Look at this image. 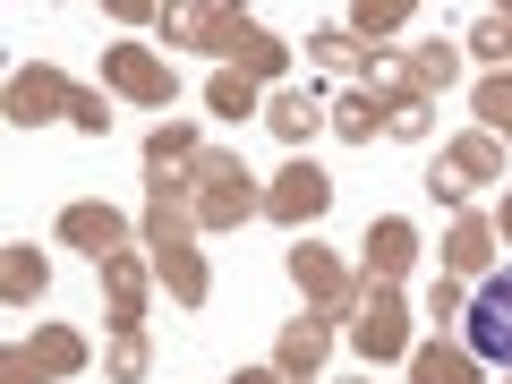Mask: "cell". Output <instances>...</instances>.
Segmentation results:
<instances>
[{"label":"cell","mask_w":512,"mask_h":384,"mask_svg":"<svg viewBox=\"0 0 512 384\" xmlns=\"http://www.w3.org/2000/svg\"><path fill=\"white\" fill-rule=\"evenodd\" d=\"M163 43H197V52H214L222 69H239V77H282V69H291V43L265 35V26L239 18V9H222V0L163 9Z\"/></svg>","instance_id":"cell-1"},{"label":"cell","mask_w":512,"mask_h":384,"mask_svg":"<svg viewBox=\"0 0 512 384\" xmlns=\"http://www.w3.org/2000/svg\"><path fill=\"white\" fill-rule=\"evenodd\" d=\"M188 180V205H197V231H239L248 214H265V188H256V171L239 163V154L205 146L197 163L180 171Z\"/></svg>","instance_id":"cell-2"},{"label":"cell","mask_w":512,"mask_h":384,"mask_svg":"<svg viewBox=\"0 0 512 384\" xmlns=\"http://www.w3.org/2000/svg\"><path fill=\"white\" fill-rule=\"evenodd\" d=\"M504 180V146H495L487 128H470V137H453V146L436 154V171H427V197L444 205V214H470V188Z\"/></svg>","instance_id":"cell-3"},{"label":"cell","mask_w":512,"mask_h":384,"mask_svg":"<svg viewBox=\"0 0 512 384\" xmlns=\"http://www.w3.org/2000/svg\"><path fill=\"white\" fill-rule=\"evenodd\" d=\"M350 350H359L367 367L384 359H410V308L393 282H359V308H350Z\"/></svg>","instance_id":"cell-4"},{"label":"cell","mask_w":512,"mask_h":384,"mask_svg":"<svg viewBox=\"0 0 512 384\" xmlns=\"http://www.w3.org/2000/svg\"><path fill=\"white\" fill-rule=\"evenodd\" d=\"M461 342L478 350V367H504L512 376V265L478 282V299L461 308Z\"/></svg>","instance_id":"cell-5"},{"label":"cell","mask_w":512,"mask_h":384,"mask_svg":"<svg viewBox=\"0 0 512 384\" xmlns=\"http://www.w3.org/2000/svg\"><path fill=\"white\" fill-rule=\"evenodd\" d=\"M325 205H333V180L308 154H291V163L274 171V188H265V222H282V231H299V239H308V222L325 214Z\"/></svg>","instance_id":"cell-6"},{"label":"cell","mask_w":512,"mask_h":384,"mask_svg":"<svg viewBox=\"0 0 512 384\" xmlns=\"http://www.w3.org/2000/svg\"><path fill=\"white\" fill-rule=\"evenodd\" d=\"M103 86L128 94V103H154V111H163L171 94H180V77H171V60L146 52V43H111V52H103Z\"/></svg>","instance_id":"cell-7"},{"label":"cell","mask_w":512,"mask_h":384,"mask_svg":"<svg viewBox=\"0 0 512 384\" xmlns=\"http://www.w3.org/2000/svg\"><path fill=\"white\" fill-rule=\"evenodd\" d=\"M282 265H291V282H299V299H308V308H325V316H350V308H359V282L342 274V256H333V248L299 239Z\"/></svg>","instance_id":"cell-8"},{"label":"cell","mask_w":512,"mask_h":384,"mask_svg":"<svg viewBox=\"0 0 512 384\" xmlns=\"http://www.w3.org/2000/svg\"><path fill=\"white\" fill-rule=\"evenodd\" d=\"M69 111H77V86L60 69L35 60V69L9 77V128H43V120H69Z\"/></svg>","instance_id":"cell-9"},{"label":"cell","mask_w":512,"mask_h":384,"mask_svg":"<svg viewBox=\"0 0 512 384\" xmlns=\"http://www.w3.org/2000/svg\"><path fill=\"white\" fill-rule=\"evenodd\" d=\"M146 248H197V205H188V180H146Z\"/></svg>","instance_id":"cell-10"},{"label":"cell","mask_w":512,"mask_h":384,"mask_svg":"<svg viewBox=\"0 0 512 384\" xmlns=\"http://www.w3.org/2000/svg\"><path fill=\"white\" fill-rule=\"evenodd\" d=\"M146 282H154V256H137V248H120L103 265V299H111L103 325L111 333H146Z\"/></svg>","instance_id":"cell-11"},{"label":"cell","mask_w":512,"mask_h":384,"mask_svg":"<svg viewBox=\"0 0 512 384\" xmlns=\"http://www.w3.org/2000/svg\"><path fill=\"white\" fill-rule=\"evenodd\" d=\"M444 274L453 282H487L495 274V214H453L444 222Z\"/></svg>","instance_id":"cell-12"},{"label":"cell","mask_w":512,"mask_h":384,"mask_svg":"<svg viewBox=\"0 0 512 384\" xmlns=\"http://www.w3.org/2000/svg\"><path fill=\"white\" fill-rule=\"evenodd\" d=\"M60 239H69V248H86L94 265H111V256L128 248V214H120V205H103V197H86V205H69V214H60Z\"/></svg>","instance_id":"cell-13"},{"label":"cell","mask_w":512,"mask_h":384,"mask_svg":"<svg viewBox=\"0 0 512 384\" xmlns=\"http://www.w3.org/2000/svg\"><path fill=\"white\" fill-rule=\"evenodd\" d=\"M325 350H333V316H325V308H308V316H291V325H282L274 367H282L291 384H308L316 367H325Z\"/></svg>","instance_id":"cell-14"},{"label":"cell","mask_w":512,"mask_h":384,"mask_svg":"<svg viewBox=\"0 0 512 384\" xmlns=\"http://www.w3.org/2000/svg\"><path fill=\"white\" fill-rule=\"evenodd\" d=\"M410 265H419V231L402 214H376L367 222V282H402Z\"/></svg>","instance_id":"cell-15"},{"label":"cell","mask_w":512,"mask_h":384,"mask_svg":"<svg viewBox=\"0 0 512 384\" xmlns=\"http://www.w3.org/2000/svg\"><path fill=\"white\" fill-rule=\"evenodd\" d=\"M325 111H333V103H325L316 86H282L274 103H265V128H274L282 146H308L316 128H325Z\"/></svg>","instance_id":"cell-16"},{"label":"cell","mask_w":512,"mask_h":384,"mask_svg":"<svg viewBox=\"0 0 512 384\" xmlns=\"http://www.w3.org/2000/svg\"><path fill=\"white\" fill-rule=\"evenodd\" d=\"M487 367H478L470 342H419L410 350V384H478Z\"/></svg>","instance_id":"cell-17"},{"label":"cell","mask_w":512,"mask_h":384,"mask_svg":"<svg viewBox=\"0 0 512 384\" xmlns=\"http://www.w3.org/2000/svg\"><path fill=\"white\" fill-rule=\"evenodd\" d=\"M359 94H367V103H384V111H393V103H427L419 77H410V52H367Z\"/></svg>","instance_id":"cell-18"},{"label":"cell","mask_w":512,"mask_h":384,"mask_svg":"<svg viewBox=\"0 0 512 384\" xmlns=\"http://www.w3.org/2000/svg\"><path fill=\"white\" fill-rule=\"evenodd\" d=\"M43 291H52V265H43L26 239H9V248H0V299H9V308H35Z\"/></svg>","instance_id":"cell-19"},{"label":"cell","mask_w":512,"mask_h":384,"mask_svg":"<svg viewBox=\"0 0 512 384\" xmlns=\"http://www.w3.org/2000/svg\"><path fill=\"white\" fill-rule=\"evenodd\" d=\"M154 282H163L180 308H205V299H214V274H205L197 248H163V256H154Z\"/></svg>","instance_id":"cell-20"},{"label":"cell","mask_w":512,"mask_h":384,"mask_svg":"<svg viewBox=\"0 0 512 384\" xmlns=\"http://www.w3.org/2000/svg\"><path fill=\"white\" fill-rule=\"evenodd\" d=\"M197 128H188V120H163V128H154V137H146V171H154V180H171V171H188V163H197Z\"/></svg>","instance_id":"cell-21"},{"label":"cell","mask_w":512,"mask_h":384,"mask_svg":"<svg viewBox=\"0 0 512 384\" xmlns=\"http://www.w3.org/2000/svg\"><path fill=\"white\" fill-rule=\"evenodd\" d=\"M26 350L43 359V376H77V367L94 359V350H86V333H77V325H35V342H26Z\"/></svg>","instance_id":"cell-22"},{"label":"cell","mask_w":512,"mask_h":384,"mask_svg":"<svg viewBox=\"0 0 512 384\" xmlns=\"http://www.w3.org/2000/svg\"><path fill=\"white\" fill-rule=\"evenodd\" d=\"M205 111H222V120H265V103H256V77L214 69V77H205Z\"/></svg>","instance_id":"cell-23"},{"label":"cell","mask_w":512,"mask_h":384,"mask_svg":"<svg viewBox=\"0 0 512 384\" xmlns=\"http://www.w3.org/2000/svg\"><path fill=\"white\" fill-rule=\"evenodd\" d=\"M333 137H350V146H376V128H384V103H367V94H342V103L325 111Z\"/></svg>","instance_id":"cell-24"},{"label":"cell","mask_w":512,"mask_h":384,"mask_svg":"<svg viewBox=\"0 0 512 384\" xmlns=\"http://www.w3.org/2000/svg\"><path fill=\"white\" fill-rule=\"evenodd\" d=\"M410 77H419V94L436 103V94L461 77V43H419V52H410Z\"/></svg>","instance_id":"cell-25"},{"label":"cell","mask_w":512,"mask_h":384,"mask_svg":"<svg viewBox=\"0 0 512 384\" xmlns=\"http://www.w3.org/2000/svg\"><path fill=\"white\" fill-rule=\"evenodd\" d=\"M308 60H316V69H342V77H359V69H367V43L350 35V26H325V35H308Z\"/></svg>","instance_id":"cell-26"},{"label":"cell","mask_w":512,"mask_h":384,"mask_svg":"<svg viewBox=\"0 0 512 384\" xmlns=\"http://www.w3.org/2000/svg\"><path fill=\"white\" fill-rule=\"evenodd\" d=\"M402 26H410V0H359V9H350V35H359V43L402 35Z\"/></svg>","instance_id":"cell-27"},{"label":"cell","mask_w":512,"mask_h":384,"mask_svg":"<svg viewBox=\"0 0 512 384\" xmlns=\"http://www.w3.org/2000/svg\"><path fill=\"white\" fill-rule=\"evenodd\" d=\"M146 367H154L146 333H111V359H103V376H111V384H146Z\"/></svg>","instance_id":"cell-28"},{"label":"cell","mask_w":512,"mask_h":384,"mask_svg":"<svg viewBox=\"0 0 512 384\" xmlns=\"http://www.w3.org/2000/svg\"><path fill=\"white\" fill-rule=\"evenodd\" d=\"M478 128H487L495 146H504V137H512V77H504V69H495L487 86H478Z\"/></svg>","instance_id":"cell-29"},{"label":"cell","mask_w":512,"mask_h":384,"mask_svg":"<svg viewBox=\"0 0 512 384\" xmlns=\"http://www.w3.org/2000/svg\"><path fill=\"white\" fill-rule=\"evenodd\" d=\"M427 128H436V103H393L384 111V137L393 146H427Z\"/></svg>","instance_id":"cell-30"},{"label":"cell","mask_w":512,"mask_h":384,"mask_svg":"<svg viewBox=\"0 0 512 384\" xmlns=\"http://www.w3.org/2000/svg\"><path fill=\"white\" fill-rule=\"evenodd\" d=\"M470 52L478 60H512V18H504V9H487V18L470 26Z\"/></svg>","instance_id":"cell-31"},{"label":"cell","mask_w":512,"mask_h":384,"mask_svg":"<svg viewBox=\"0 0 512 384\" xmlns=\"http://www.w3.org/2000/svg\"><path fill=\"white\" fill-rule=\"evenodd\" d=\"M461 308H470V291H461L453 274H436V282H427V316H436V325H453Z\"/></svg>","instance_id":"cell-32"},{"label":"cell","mask_w":512,"mask_h":384,"mask_svg":"<svg viewBox=\"0 0 512 384\" xmlns=\"http://www.w3.org/2000/svg\"><path fill=\"white\" fill-rule=\"evenodd\" d=\"M69 120L86 128V137H103V128H111V103H103L94 86H77V111H69Z\"/></svg>","instance_id":"cell-33"},{"label":"cell","mask_w":512,"mask_h":384,"mask_svg":"<svg viewBox=\"0 0 512 384\" xmlns=\"http://www.w3.org/2000/svg\"><path fill=\"white\" fill-rule=\"evenodd\" d=\"M0 384H52V376H43V359H35V350H9V359H0Z\"/></svg>","instance_id":"cell-34"},{"label":"cell","mask_w":512,"mask_h":384,"mask_svg":"<svg viewBox=\"0 0 512 384\" xmlns=\"http://www.w3.org/2000/svg\"><path fill=\"white\" fill-rule=\"evenodd\" d=\"M111 18L120 26H163V9H154V0H111Z\"/></svg>","instance_id":"cell-35"},{"label":"cell","mask_w":512,"mask_h":384,"mask_svg":"<svg viewBox=\"0 0 512 384\" xmlns=\"http://www.w3.org/2000/svg\"><path fill=\"white\" fill-rule=\"evenodd\" d=\"M231 384H291V376H282V367H239Z\"/></svg>","instance_id":"cell-36"},{"label":"cell","mask_w":512,"mask_h":384,"mask_svg":"<svg viewBox=\"0 0 512 384\" xmlns=\"http://www.w3.org/2000/svg\"><path fill=\"white\" fill-rule=\"evenodd\" d=\"M495 239H512V197H504V205H495Z\"/></svg>","instance_id":"cell-37"},{"label":"cell","mask_w":512,"mask_h":384,"mask_svg":"<svg viewBox=\"0 0 512 384\" xmlns=\"http://www.w3.org/2000/svg\"><path fill=\"white\" fill-rule=\"evenodd\" d=\"M504 18H512V9H504Z\"/></svg>","instance_id":"cell-38"}]
</instances>
